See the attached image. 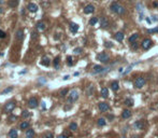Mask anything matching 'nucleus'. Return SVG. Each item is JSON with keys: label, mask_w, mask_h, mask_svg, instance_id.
Instances as JSON below:
<instances>
[{"label": "nucleus", "mask_w": 158, "mask_h": 138, "mask_svg": "<svg viewBox=\"0 0 158 138\" xmlns=\"http://www.w3.org/2000/svg\"><path fill=\"white\" fill-rule=\"evenodd\" d=\"M131 49H133V50H136L137 48H138V44H137V42H133V43H131Z\"/></svg>", "instance_id": "44"}, {"label": "nucleus", "mask_w": 158, "mask_h": 138, "mask_svg": "<svg viewBox=\"0 0 158 138\" xmlns=\"http://www.w3.org/2000/svg\"><path fill=\"white\" fill-rule=\"evenodd\" d=\"M145 20H146V22L148 23V24H151V23H152V20L150 19V17H146V19H145Z\"/></svg>", "instance_id": "47"}, {"label": "nucleus", "mask_w": 158, "mask_h": 138, "mask_svg": "<svg viewBox=\"0 0 158 138\" xmlns=\"http://www.w3.org/2000/svg\"><path fill=\"white\" fill-rule=\"evenodd\" d=\"M69 130L70 131H72V132H75L77 130V124L75 122H72V123H70V125H69Z\"/></svg>", "instance_id": "27"}, {"label": "nucleus", "mask_w": 158, "mask_h": 138, "mask_svg": "<svg viewBox=\"0 0 158 138\" xmlns=\"http://www.w3.org/2000/svg\"><path fill=\"white\" fill-rule=\"evenodd\" d=\"M38 105H39V102H38V99L35 98V97H31V98L28 100V107L31 108V109H35V108H37Z\"/></svg>", "instance_id": "7"}, {"label": "nucleus", "mask_w": 158, "mask_h": 138, "mask_svg": "<svg viewBox=\"0 0 158 138\" xmlns=\"http://www.w3.org/2000/svg\"><path fill=\"white\" fill-rule=\"evenodd\" d=\"M9 5H10L11 8H15V7H17L18 5V3H19V0H9Z\"/></svg>", "instance_id": "22"}, {"label": "nucleus", "mask_w": 158, "mask_h": 138, "mask_svg": "<svg viewBox=\"0 0 158 138\" xmlns=\"http://www.w3.org/2000/svg\"><path fill=\"white\" fill-rule=\"evenodd\" d=\"M136 8H137V11H139L140 13L143 12V5H142V3H137Z\"/></svg>", "instance_id": "36"}, {"label": "nucleus", "mask_w": 158, "mask_h": 138, "mask_svg": "<svg viewBox=\"0 0 158 138\" xmlns=\"http://www.w3.org/2000/svg\"><path fill=\"white\" fill-rule=\"evenodd\" d=\"M124 104L126 105V106H128V107H132V106H133V99H132V98H127V99H125Z\"/></svg>", "instance_id": "25"}, {"label": "nucleus", "mask_w": 158, "mask_h": 138, "mask_svg": "<svg viewBox=\"0 0 158 138\" xmlns=\"http://www.w3.org/2000/svg\"><path fill=\"white\" fill-rule=\"evenodd\" d=\"M104 46L105 48H112V44H111V42H105L104 43Z\"/></svg>", "instance_id": "45"}, {"label": "nucleus", "mask_w": 158, "mask_h": 138, "mask_svg": "<svg viewBox=\"0 0 158 138\" xmlns=\"http://www.w3.org/2000/svg\"><path fill=\"white\" fill-rule=\"evenodd\" d=\"M145 79L143 78V77H139V78H137L136 80H135V86L137 87V89H141V87H143L145 85Z\"/></svg>", "instance_id": "3"}, {"label": "nucleus", "mask_w": 158, "mask_h": 138, "mask_svg": "<svg viewBox=\"0 0 158 138\" xmlns=\"http://www.w3.org/2000/svg\"><path fill=\"white\" fill-rule=\"evenodd\" d=\"M111 87H112V90L114 91V92H116L118 89H120V86H118V82L117 81H114V82H112V84H111Z\"/></svg>", "instance_id": "28"}, {"label": "nucleus", "mask_w": 158, "mask_h": 138, "mask_svg": "<svg viewBox=\"0 0 158 138\" xmlns=\"http://www.w3.org/2000/svg\"><path fill=\"white\" fill-rule=\"evenodd\" d=\"M0 3H2V0H0Z\"/></svg>", "instance_id": "55"}, {"label": "nucleus", "mask_w": 158, "mask_h": 138, "mask_svg": "<svg viewBox=\"0 0 158 138\" xmlns=\"http://www.w3.org/2000/svg\"><path fill=\"white\" fill-rule=\"evenodd\" d=\"M95 12V7L93 4H87L86 7L84 8V13L85 14H91Z\"/></svg>", "instance_id": "13"}, {"label": "nucleus", "mask_w": 158, "mask_h": 138, "mask_svg": "<svg viewBox=\"0 0 158 138\" xmlns=\"http://www.w3.org/2000/svg\"><path fill=\"white\" fill-rule=\"evenodd\" d=\"M5 36H7V34L3 30H0V39H3V38H5Z\"/></svg>", "instance_id": "42"}, {"label": "nucleus", "mask_w": 158, "mask_h": 138, "mask_svg": "<svg viewBox=\"0 0 158 138\" xmlns=\"http://www.w3.org/2000/svg\"><path fill=\"white\" fill-rule=\"evenodd\" d=\"M131 138H141V137H140V136H137V135H133V136L131 137Z\"/></svg>", "instance_id": "51"}, {"label": "nucleus", "mask_w": 158, "mask_h": 138, "mask_svg": "<svg viewBox=\"0 0 158 138\" xmlns=\"http://www.w3.org/2000/svg\"><path fill=\"white\" fill-rule=\"evenodd\" d=\"M153 5H154V7H158V2H154Z\"/></svg>", "instance_id": "52"}, {"label": "nucleus", "mask_w": 158, "mask_h": 138, "mask_svg": "<svg viewBox=\"0 0 158 138\" xmlns=\"http://www.w3.org/2000/svg\"><path fill=\"white\" fill-rule=\"evenodd\" d=\"M152 40L151 39H144L143 40V42L141 43V46H142V49H144V50H148L152 46Z\"/></svg>", "instance_id": "8"}, {"label": "nucleus", "mask_w": 158, "mask_h": 138, "mask_svg": "<svg viewBox=\"0 0 158 138\" xmlns=\"http://www.w3.org/2000/svg\"><path fill=\"white\" fill-rule=\"evenodd\" d=\"M93 93H94V86L93 85H89L87 87V90H86V94H87L88 96H90V95H93Z\"/></svg>", "instance_id": "30"}, {"label": "nucleus", "mask_w": 158, "mask_h": 138, "mask_svg": "<svg viewBox=\"0 0 158 138\" xmlns=\"http://www.w3.org/2000/svg\"><path fill=\"white\" fill-rule=\"evenodd\" d=\"M98 22H99V20H98L97 17H91V19L89 20V25H96Z\"/></svg>", "instance_id": "33"}, {"label": "nucleus", "mask_w": 158, "mask_h": 138, "mask_svg": "<svg viewBox=\"0 0 158 138\" xmlns=\"http://www.w3.org/2000/svg\"><path fill=\"white\" fill-rule=\"evenodd\" d=\"M41 64H42L43 66H46L49 67L51 65V59L49 56H46V55H44V56L42 57V59H41Z\"/></svg>", "instance_id": "14"}, {"label": "nucleus", "mask_w": 158, "mask_h": 138, "mask_svg": "<svg viewBox=\"0 0 158 138\" xmlns=\"http://www.w3.org/2000/svg\"><path fill=\"white\" fill-rule=\"evenodd\" d=\"M69 29L72 34H75V33H77V30H79V25L75 24V23H70Z\"/></svg>", "instance_id": "15"}, {"label": "nucleus", "mask_w": 158, "mask_h": 138, "mask_svg": "<svg viewBox=\"0 0 158 138\" xmlns=\"http://www.w3.org/2000/svg\"><path fill=\"white\" fill-rule=\"evenodd\" d=\"M130 116H131V111H129L128 109H125L122 112V118L123 119H128V118H130Z\"/></svg>", "instance_id": "21"}, {"label": "nucleus", "mask_w": 158, "mask_h": 138, "mask_svg": "<svg viewBox=\"0 0 158 138\" xmlns=\"http://www.w3.org/2000/svg\"><path fill=\"white\" fill-rule=\"evenodd\" d=\"M82 51H83L82 48H75V49L73 50V53H74V54H81Z\"/></svg>", "instance_id": "40"}, {"label": "nucleus", "mask_w": 158, "mask_h": 138, "mask_svg": "<svg viewBox=\"0 0 158 138\" xmlns=\"http://www.w3.org/2000/svg\"><path fill=\"white\" fill-rule=\"evenodd\" d=\"M97 124L99 125V126H104L106 124V122H105V119H103V118H100V119H98V121H97Z\"/></svg>", "instance_id": "32"}, {"label": "nucleus", "mask_w": 158, "mask_h": 138, "mask_svg": "<svg viewBox=\"0 0 158 138\" xmlns=\"http://www.w3.org/2000/svg\"><path fill=\"white\" fill-rule=\"evenodd\" d=\"M67 64H68V66H72V65H73L72 57H71V56H68V57H67Z\"/></svg>", "instance_id": "39"}, {"label": "nucleus", "mask_w": 158, "mask_h": 138, "mask_svg": "<svg viewBox=\"0 0 158 138\" xmlns=\"http://www.w3.org/2000/svg\"><path fill=\"white\" fill-rule=\"evenodd\" d=\"M15 106H16V102L15 101L8 102V104L5 105V107H4V112L7 113V112H11V111H13V109L15 108Z\"/></svg>", "instance_id": "6"}, {"label": "nucleus", "mask_w": 158, "mask_h": 138, "mask_svg": "<svg viewBox=\"0 0 158 138\" xmlns=\"http://www.w3.org/2000/svg\"><path fill=\"white\" fill-rule=\"evenodd\" d=\"M39 83H45V80H41V79H39Z\"/></svg>", "instance_id": "48"}, {"label": "nucleus", "mask_w": 158, "mask_h": 138, "mask_svg": "<svg viewBox=\"0 0 158 138\" xmlns=\"http://www.w3.org/2000/svg\"><path fill=\"white\" fill-rule=\"evenodd\" d=\"M42 138H54V135H53L52 133H50V132H47V133L43 134Z\"/></svg>", "instance_id": "35"}, {"label": "nucleus", "mask_w": 158, "mask_h": 138, "mask_svg": "<svg viewBox=\"0 0 158 138\" xmlns=\"http://www.w3.org/2000/svg\"><path fill=\"white\" fill-rule=\"evenodd\" d=\"M121 138H126V137H125V136H123V137H121Z\"/></svg>", "instance_id": "56"}, {"label": "nucleus", "mask_w": 158, "mask_h": 138, "mask_svg": "<svg viewBox=\"0 0 158 138\" xmlns=\"http://www.w3.org/2000/svg\"><path fill=\"white\" fill-rule=\"evenodd\" d=\"M97 59L100 60L101 63H109L110 56H109V54H106V53H99V54L97 55Z\"/></svg>", "instance_id": "4"}, {"label": "nucleus", "mask_w": 158, "mask_h": 138, "mask_svg": "<svg viewBox=\"0 0 158 138\" xmlns=\"http://www.w3.org/2000/svg\"><path fill=\"white\" fill-rule=\"evenodd\" d=\"M22 117H23V118H25V119L26 118H29V117H30V113H29L27 110H24L23 113H22Z\"/></svg>", "instance_id": "37"}, {"label": "nucleus", "mask_w": 158, "mask_h": 138, "mask_svg": "<svg viewBox=\"0 0 158 138\" xmlns=\"http://www.w3.org/2000/svg\"><path fill=\"white\" fill-rule=\"evenodd\" d=\"M57 138H67V136H65V135H59Z\"/></svg>", "instance_id": "50"}, {"label": "nucleus", "mask_w": 158, "mask_h": 138, "mask_svg": "<svg viewBox=\"0 0 158 138\" xmlns=\"http://www.w3.org/2000/svg\"><path fill=\"white\" fill-rule=\"evenodd\" d=\"M16 119H17L16 116H11L10 118H9V121H10V122H14V121H16Z\"/></svg>", "instance_id": "41"}, {"label": "nucleus", "mask_w": 158, "mask_h": 138, "mask_svg": "<svg viewBox=\"0 0 158 138\" xmlns=\"http://www.w3.org/2000/svg\"><path fill=\"white\" fill-rule=\"evenodd\" d=\"M13 91V87L10 86V87H8V89H4L3 91H2V94H8V93H10Z\"/></svg>", "instance_id": "38"}, {"label": "nucleus", "mask_w": 158, "mask_h": 138, "mask_svg": "<svg viewBox=\"0 0 158 138\" xmlns=\"http://www.w3.org/2000/svg\"><path fill=\"white\" fill-rule=\"evenodd\" d=\"M101 96H102L103 98H106L109 96V90L108 87H103V89H101Z\"/></svg>", "instance_id": "24"}, {"label": "nucleus", "mask_w": 158, "mask_h": 138, "mask_svg": "<svg viewBox=\"0 0 158 138\" xmlns=\"http://www.w3.org/2000/svg\"><path fill=\"white\" fill-rule=\"evenodd\" d=\"M9 137L10 138H17L18 137V133H17L16 128H12V130L9 132Z\"/></svg>", "instance_id": "19"}, {"label": "nucleus", "mask_w": 158, "mask_h": 138, "mask_svg": "<svg viewBox=\"0 0 158 138\" xmlns=\"http://www.w3.org/2000/svg\"><path fill=\"white\" fill-rule=\"evenodd\" d=\"M110 9H111L112 12L118 14V15H123L125 13V8L123 5H121L118 2H112L111 5H110Z\"/></svg>", "instance_id": "1"}, {"label": "nucleus", "mask_w": 158, "mask_h": 138, "mask_svg": "<svg viewBox=\"0 0 158 138\" xmlns=\"http://www.w3.org/2000/svg\"><path fill=\"white\" fill-rule=\"evenodd\" d=\"M135 128H137V130H144L145 126H146V122L144 121V120H139V121H137L135 123Z\"/></svg>", "instance_id": "5"}, {"label": "nucleus", "mask_w": 158, "mask_h": 138, "mask_svg": "<svg viewBox=\"0 0 158 138\" xmlns=\"http://www.w3.org/2000/svg\"><path fill=\"white\" fill-rule=\"evenodd\" d=\"M59 61H60V57H59V56L55 57V59H54V67H55V69H58L59 68Z\"/></svg>", "instance_id": "29"}, {"label": "nucleus", "mask_w": 158, "mask_h": 138, "mask_svg": "<svg viewBox=\"0 0 158 138\" xmlns=\"http://www.w3.org/2000/svg\"><path fill=\"white\" fill-rule=\"evenodd\" d=\"M45 28H46L45 23H43V22L37 23V29H38V31H44V30H45Z\"/></svg>", "instance_id": "18"}, {"label": "nucleus", "mask_w": 158, "mask_h": 138, "mask_svg": "<svg viewBox=\"0 0 158 138\" xmlns=\"http://www.w3.org/2000/svg\"><path fill=\"white\" fill-rule=\"evenodd\" d=\"M15 38L17 41H23L24 38H25V33H24L23 29H18L15 34Z\"/></svg>", "instance_id": "10"}, {"label": "nucleus", "mask_w": 158, "mask_h": 138, "mask_svg": "<svg viewBox=\"0 0 158 138\" xmlns=\"http://www.w3.org/2000/svg\"><path fill=\"white\" fill-rule=\"evenodd\" d=\"M41 105H42V108H43V109H45V102L42 101V102H41Z\"/></svg>", "instance_id": "49"}, {"label": "nucleus", "mask_w": 158, "mask_h": 138, "mask_svg": "<svg viewBox=\"0 0 158 138\" xmlns=\"http://www.w3.org/2000/svg\"><path fill=\"white\" fill-rule=\"evenodd\" d=\"M3 13V10H2V8H0V14Z\"/></svg>", "instance_id": "54"}, {"label": "nucleus", "mask_w": 158, "mask_h": 138, "mask_svg": "<svg viewBox=\"0 0 158 138\" xmlns=\"http://www.w3.org/2000/svg\"><path fill=\"white\" fill-rule=\"evenodd\" d=\"M77 99H79V92H77V90H72L68 95V102L72 104V102H75Z\"/></svg>", "instance_id": "2"}, {"label": "nucleus", "mask_w": 158, "mask_h": 138, "mask_svg": "<svg viewBox=\"0 0 158 138\" xmlns=\"http://www.w3.org/2000/svg\"><path fill=\"white\" fill-rule=\"evenodd\" d=\"M28 127H29V123L27 122V121H24V122H22L19 124V128L22 131H24V130H28Z\"/></svg>", "instance_id": "23"}, {"label": "nucleus", "mask_w": 158, "mask_h": 138, "mask_svg": "<svg viewBox=\"0 0 158 138\" xmlns=\"http://www.w3.org/2000/svg\"><path fill=\"white\" fill-rule=\"evenodd\" d=\"M152 17H153V20H154V22H156V20H158V16H157V15H153Z\"/></svg>", "instance_id": "46"}, {"label": "nucleus", "mask_w": 158, "mask_h": 138, "mask_svg": "<svg viewBox=\"0 0 158 138\" xmlns=\"http://www.w3.org/2000/svg\"><path fill=\"white\" fill-rule=\"evenodd\" d=\"M67 79H69V76H65L64 77V80H67Z\"/></svg>", "instance_id": "53"}, {"label": "nucleus", "mask_w": 158, "mask_h": 138, "mask_svg": "<svg viewBox=\"0 0 158 138\" xmlns=\"http://www.w3.org/2000/svg\"><path fill=\"white\" fill-rule=\"evenodd\" d=\"M138 37H139V35H138V34H133V35H131V36L129 37V42H130V43L136 42V40L138 39Z\"/></svg>", "instance_id": "26"}, {"label": "nucleus", "mask_w": 158, "mask_h": 138, "mask_svg": "<svg viewBox=\"0 0 158 138\" xmlns=\"http://www.w3.org/2000/svg\"><path fill=\"white\" fill-rule=\"evenodd\" d=\"M25 136H26V138H34V136H35V131L32 130V128H28V130H26Z\"/></svg>", "instance_id": "20"}, {"label": "nucleus", "mask_w": 158, "mask_h": 138, "mask_svg": "<svg viewBox=\"0 0 158 138\" xmlns=\"http://www.w3.org/2000/svg\"><path fill=\"white\" fill-rule=\"evenodd\" d=\"M27 9H28V11L29 12H32V13H35L38 11V5L35 4V3H32V2H30V3H28L27 5Z\"/></svg>", "instance_id": "12"}, {"label": "nucleus", "mask_w": 158, "mask_h": 138, "mask_svg": "<svg viewBox=\"0 0 158 138\" xmlns=\"http://www.w3.org/2000/svg\"><path fill=\"white\" fill-rule=\"evenodd\" d=\"M114 37H115V39L118 41V42H122V41L124 40V38H125V36H124V34L122 33V31H117L115 35H114Z\"/></svg>", "instance_id": "17"}, {"label": "nucleus", "mask_w": 158, "mask_h": 138, "mask_svg": "<svg viewBox=\"0 0 158 138\" xmlns=\"http://www.w3.org/2000/svg\"><path fill=\"white\" fill-rule=\"evenodd\" d=\"M148 33L150 34H153V33H158V28H153V29H148Z\"/></svg>", "instance_id": "43"}, {"label": "nucleus", "mask_w": 158, "mask_h": 138, "mask_svg": "<svg viewBox=\"0 0 158 138\" xmlns=\"http://www.w3.org/2000/svg\"><path fill=\"white\" fill-rule=\"evenodd\" d=\"M98 107H99V110L102 111V112H105V111H109L110 110V106L109 104H106V102H99V105H98Z\"/></svg>", "instance_id": "9"}, {"label": "nucleus", "mask_w": 158, "mask_h": 138, "mask_svg": "<svg viewBox=\"0 0 158 138\" xmlns=\"http://www.w3.org/2000/svg\"><path fill=\"white\" fill-rule=\"evenodd\" d=\"M100 25L102 28H108L110 26V22L106 17H101L100 19Z\"/></svg>", "instance_id": "11"}, {"label": "nucleus", "mask_w": 158, "mask_h": 138, "mask_svg": "<svg viewBox=\"0 0 158 138\" xmlns=\"http://www.w3.org/2000/svg\"><path fill=\"white\" fill-rule=\"evenodd\" d=\"M38 38H39L38 31H32V33H31V39H32V41H35Z\"/></svg>", "instance_id": "34"}, {"label": "nucleus", "mask_w": 158, "mask_h": 138, "mask_svg": "<svg viewBox=\"0 0 158 138\" xmlns=\"http://www.w3.org/2000/svg\"><path fill=\"white\" fill-rule=\"evenodd\" d=\"M68 93H69V90L68 89H62L60 92H59V96H60V97H65Z\"/></svg>", "instance_id": "31"}, {"label": "nucleus", "mask_w": 158, "mask_h": 138, "mask_svg": "<svg viewBox=\"0 0 158 138\" xmlns=\"http://www.w3.org/2000/svg\"><path fill=\"white\" fill-rule=\"evenodd\" d=\"M104 71V68L102 66H100V65H96V66H94V68H93V73H101V72H103Z\"/></svg>", "instance_id": "16"}]
</instances>
